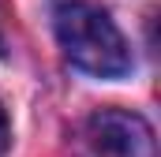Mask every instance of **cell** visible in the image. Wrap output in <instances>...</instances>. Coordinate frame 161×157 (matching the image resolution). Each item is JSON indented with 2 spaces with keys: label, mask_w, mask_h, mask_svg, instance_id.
Segmentation results:
<instances>
[{
  "label": "cell",
  "mask_w": 161,
  "mask_h": 157,
  "mask_svg": "<svg viewBox=\"0 0 161 157\" xmlns=\"http://www.w3.org/2000/svg\"><path fill=\"white\" fill-rule=\"evenodd\" d=\"M53 19L64 56L79 71L94 78H124L131 71V49L105 8L90 0H64Z\"/></svg>",
  "instance_id": "6da1fadb"
},
{
  "label": "cell",
  "mask_w": 161,
  "mask_h": 157,
  "mask_svg": "<svg viewBox=\"0 0 161 157\" xmlns=\"http://www.w3.org/2000/svg\"><path fill=\"white\" fill-rule=\"evenodd\" d=\"M86 138L101 157H158L150 123L127 109H97L86 120Z\"/></svg>",
  "instance_id": "7a4b0ae2"
},
{
  "label": "cell",
  "mask_w": 161,
  "mask_h": 157,
  "mask_svg": "<svg viewBox=\"0 0 161 157\" xmlns=\"http://www.w3.org/2000/svg\"><path fill=\"white\" fill-rule=\"evenodd\" d=\"M8 142H11V127H8V112L0 105V157L8 154Z\"/></svg>",
  "instance_id": "3957f363"
}]
</instances>
